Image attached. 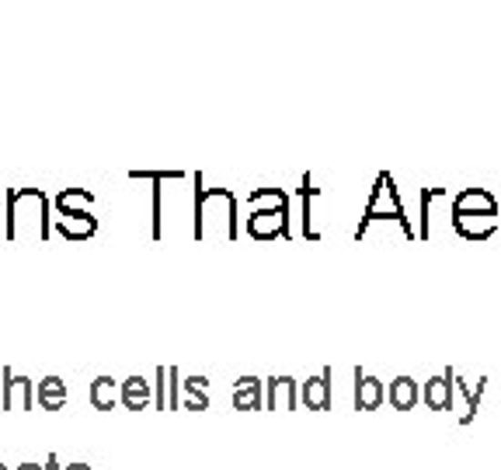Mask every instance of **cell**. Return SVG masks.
I'll return each instance as SVG.
<instances>
[{
  "label": "cell",
  "mask_w": 501,
  "mask_h": 470,
  "mask_svg": "<svg viewBox=\"0 0 501 470\" xmlns=\"http://www.w3.org/2000/svg\"><path fill=\"white\" fill-rule=\"evenodd\" d=\"M233 408H237V412H258V408H265L261 380H258V376H240V380L233 383Z\"/></svg>",
  "instance_id": "obj_9"
},
{
  "label": "cell",
  "mask_w": 501,
  "mask_h": 470,
  "mask_svg": "<svg viewBox=\"0 0 501 470\" xmlns=\"http://www.w3.org/2000/svg\"><path fill=\"white\" fill-rule=\"evenodd\" d=\"M95 230H97V220L91 213L56 216V234L66 237V240H87V237H95Z\"/></svg>",
  "instance_id": "obj_8"
},
{
  "label": "cell",
  "mask_w": 501,
  "mask_h": 470,
  "mask_svg": "<svg viewBox=\"0 0 501 470\" xmlns=\"http://www.w3.org/2000/svg\"><path fill=\"white\" fill-rule=\"evenodd\" d=\"M383 397H386V387L373 373L355 370V408H359V412H376V408L383 404Z\"/></svg>",
  "instance_id": "obj_7"
},
{
  "label": "cell",
  "mask_w": 501,
  "mask_h": 470,
  "mask_svg": "<svg viewBox=\"0 0 501 470\" xmlns=\"http://www.w3.org/2000/svg\"><path fill=\"white\" fill-rule=\"evenodd\" d=\"M300 404H307L310 412H331V370H321L317 376L303 380Z\"/></svg>",
  "instance_id": "obj_4"
},
{
  "label": "cell",
  "mask_w": 501,
  "mask_h": 470,
  "mask_svg": "<svg viewBox=\"0 0 501 470\" xmlns=\"http://www.w3.org/2000/svg\"><path fill=\"white\" fill-rule=\"evenodd\" d=\"M95 196L91 192H84V189H66V192H59L56 196V216H66V213H87L84 206H91Z\"/></svg>",
  "instance_id": "obj_14"
},
{
  "label": "cell",
  "mask_w": 501,
  "mask_h": 470,
  "mask_svg": "<svg viewBox=\"0 0 501 470\" xmlns=\"http://www.w3.org/2000/svg\"><path fill=\"white\" fill-rule=\"evenodd\" d=\"M453 387H456V373L453 370L439 373V376H432V380L424 383L422 401L432 412H449V408H453Z\"/></svg>",
  "instance_id": "obj_5"
},
{
  "label": "cell",
  "mask_w": 501,
  "mask_h": 470,
  "mask_svg": "<svg viewBox=\"0 0 501 470\" xmlns=\"http://www.w3.org/2000/svg\"><path fill=\"white\" fill-rule=\"evenodd\" d=\"M296 391H300V383H296L292 376H271L269 393H265V408H275V404H279V393H282V404H286L290 412H296V408H300Z\"/></svg>",
  "instance_id": "obj_12"
},
{
  "label": "cell",
  "mask_w": 501,
  "mask_h": 470,
  "mask_svg": "<svg viewBox=\"0 0 501 470\" xmlns=\"http://www.w3.org/2000/svg\"><path fill=\"white\" fill-rule=\"evenodd\" d=\"M46 470H59V460H56V453H49V456H46Z\"/></svg>",
  "instance_id": "obj_18"
},
{
  "label": "cell",
  "mask_w": 501,
  "mask_h": 470,
  "mask_svg": "<svg viewBox=\"0 0 501 470\" xmlns=\"http://www.w3.org/2000/svg\"><path fill=\"white\" fill-rule=\"evenodd\" d=\"M181 404V397H178V370H168V408H178Z\"/></svg>",
  "instance_id": "obj_17"
},
{
  "label": "cell",
  "mask_w": 501,
  "mask_h": 470,
  "mask_svg": "<svg viewBox=\"0 0 501 470\" xmlns=\"http://www.w3.org/2000/svg\"><path fill=\"white\" fill-rule=\"evenodd\" d=\"M66 397H70V393H66V383H63L59 376H53V373L42 376L39 387H36V404H39L42 412H59V408L66 404Z\"/></svg>",
  "instance_id": "obj_10"
},
{
  "label": "cell",
  "mask_w": 501,
  "mask_h": 470,
  "mask_svg": "<svg viewBox=\"0 0 501 470\" xmlns=\"http://www.w3.org/2000/svg\"><path fill=\"white\" fill-rule=\"evenodd\" d=\"M0 470H11V467H7V464H0Z\"/></svg>",
  "instance_id": "obj_21"
},
{
  "label": "cell",
  "mask_w": 501,
  "mask_h": 470,
  "mask_svg": "<svg viewBox=\"0 0 501 470\" xmlns=\"http://www.w3.org/2000/svg\"><path fill=\"white\" fill-rule=\"evenodd\" d=\"M63 470H91V467H87V464H66Z\"/></svg>",
  "instance_id": "obj_20"
},
{
  "label": "cell",
  "mask_w": 501,
  "mask_h": 470,
  "mask_svg": "<svg viewBox=\"0 0 501 470\" xmlns=\"http://www.w3.org/2000/svg\"><path fill=\"white\" fill-rule=\"evenodd\" d=\"M390 404H394L397 412H411V408L418 404V380L407 376V373L394 376V380H390Z\"/></svg>",
  "instance_id": "obj_11"
},
{
  "label": "cell",
  "mask_w": 501,
  "mask_h": 470,
  "mask_svg": "<svg viewBox=\"0 0 501 470\" xmlns=\"http://www.w3.org/2000/svg\"><path fill=\"white\" fill-rule=\"evenodd\" d=\"M0 383H4V393H0V408L4 412H11V408H21V412H32V408H39L36 404V383L28 380V376H21L15 370H0Z\"/></svg>",
  "instance_id": "obj_3"
},
{
  "label": "cell",
  "mask_w": 501,
  "mask_h": 470,
  "mask_svg": "<svg viewBox=\"0 0 501 470\" xmlns=\"http://www.w3.org/2000/svg\"><path fill=\"white\" fill-rule=\"evenodd\" d=\"M118 404L122 408H129V412H143L147 404H154V393H150V383H147V376H126L122 383H118Z\"/></svg>",
  "instance_id": "obj_6"
},
{
  "label": "cell",
  "mask_w": 501,
  "mask_h": 470,
  "mask_svg": "<svg viewBox=\"0 0 501 470\" xmlns=\"http://www.w3.org/2000/svg\"><path fill=\"white\" fill-rule=\"evenodd\" d=\"M206 387H210V380H206V376H189V380H185V391H189V397H185L181 404H185L189 412H206V408H210Z\"/></svg>",
  "instance_id": "obj_15"
},
{
  "label": "cell",
  "mask_w": 501,
  "mask_h": 470,
  "mask_svg": "<svg viewBox=\"0 0 501 470\" xmlns=\"http://www.w3.org/2000/svg\"><path fill=\"white\" fill-rule=\"evenodd\" d=\"M7 220H4V240H18L25 230L39 240L53 237V202L39 189H11L7 192Z\"/></svg>",
  "instance_id": "obj_1"
},
{
  "label": "cell",
  "mask_w": 501,
  "mask_h": 470,
  "mask_svg": "<svg viewBox=\"0 0 501 470\" xmlns=\"http://www.w3.org/2000/svg\"><path fill=\"white\" fill-rule=\"evenodd\" d=\"M154 404L157 408H168V370L160 366L157 370V391H154Z\"/></svg>",
  "instance_id": "obj_16"
},
{
  "label": "cell",
  "mask_w": 501,
  "mask_h": 470,
  "mask_svg": "<svg viewBox=\"0 0 501 470\" xmlns=\"http://www.w3.org/2000/svg\"><path fill=\"white\" fill-rule=\"evenodd\" d=\"M87 397H91V408H95V412H112L118 404V383L112 376H95Z\"/></svg>",
  "instance_id": "obj_13"
},
{
  "label": "cell",
  "mask_w": 501,
  "mask_h": 470,
  "mask_svg": "<svg viewBox=\"0 0 501 470\" xmlns=\"http://www.w3.org/2000/svg\"><path fill=\"white\" fill-rule=\"evenodd\" d=\"M15 470H46V464H28V460H25V464H18Z\"/></svg>",
  "instance_id": "obj_19"
},
{
  "label": "cell",
  "mask_w": 501,
  "mask_h": 470,
  "mask_svg": "<svg viewBox=\"0 0 501 470\" xmlns=\"http://www.w3.org/2000/svg\"><path fill=\"white\" fill-rule=\"evenodd\" d=\"M290 199L275 202V206H258L254 213L248 216V234L258 237V240H271V237H290V209H286Z\"/></svg>",
  "instance_id": "obj_2"
}]
</instances>
